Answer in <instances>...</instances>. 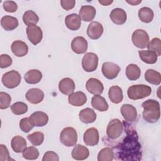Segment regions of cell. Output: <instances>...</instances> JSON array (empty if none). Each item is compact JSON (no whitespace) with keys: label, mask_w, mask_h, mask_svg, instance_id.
Instances as JSON below:
<instances>
[{"label":"cell","mask_w":161,"mask_h":161,"mask_svg":"<svg viewBox=\"0 0 161 161\" xmlns=\"http://www.w3.org/2000/svg\"><path fill=\"white\" fill-rule=\"evenodd\" d=\"M118 145L117 155L122 160H140L142 158L141 145L138 141V135L134 130L129 134Z\"/></svg>","instance_id":"obj_1"},{"label":"cell","mask_w":161,"mask_h":161,"mask_svg":"<svg viewBox=\"0 0 161 161\" xmlns=\"http://www.w3.org/2000/svg\"><path fill=\"white\" fill-rule=\"evenodd\" d=\"M143 108V118L148 123H156L160 116V109L159 103L154 99H148L144 101L142 104Z\"/></svg>","instance_id":"obj_2"},{"label":"cell","mask_w":161,"mask_h":161,"mask_svg":"<svg viewBox=\"0 0 161 161\" xmlns=\"http://www.w3.org/2000/svg\"><path fill=\"white\" fill-rule=\"evenodd\" d=\"M152 92V89L150 86L145 84H137L130 86L127 94L128 97L132 100H138L148 96Z\"/></svg>","instance_id":"obj_3"},{"label":"cell","mask_w":161,"mask_h":161,"mask_svg":"<svg viewBox=\"0 0 161 161\" xmlns=\"http://www.w3.org/2000/svg\"><path fill=\"white\" fill-rule=\"evenodd\" d=\"M60 141L66 147H73L77 142L76 130L72 127L64 128L60 134Z\"/></svg>","instance_id":"obj_4"},{"label":"cell","mask_w":161,"mask_h":161,"mask_svg":"<svg viewBox=\"0 0 161 161\" xmlns=\"http://www.w3.org/2000/svg\"><path fill=\"white\" fill-rule=\"evenodd\" d=\"M21 80L20 74L14 70L6 72L2 77L3 85L9 89H13L17 87L20 84Z\"/></svg>","instance_id":"obj_5"},{"label":"cell","mask_w":161,"mask_h":161,"mask_svg":"<svg viewBox=\"0 0 161 161\" xmlns=\"http://www.w3.org/2000/svg\"><path fill=\"white\" fill-rule=\"evenodd\" d=\"M123 131V125L119 119H113L108 123L106 128L107 136L112 139L118 138Z\"/></svg>","instance_id":"obj_6"},{"label":"cell","mask_w":161,"mask_h":161,"mask_svg":"<svg viewBox=\"0 0 161 161\" xmlns=\"http://www.w3.org/2000/svg\"><path fill=\"white\" fill-rule=\"evenodd\" d=\"M98 60V57L96 53L92 52L86 53L82 59V67L86 72H94L97 68Z\"/></svg>","instance_id":"obj_7"},{"label":"cell","mask_w":161,"mask_h":161,"mask_svg":"<svg viewBox=\"0 0 161 161\" xmlns=\"http://www.w3.org/2000/svg\"><path fill=\"white\" fill-rule=\"evenodd\" d=\"M131 40L135 46L139 48H145L149 43V36L147 32L142 29H137L132 34Z\"/></svg>","instance_id":"obj_8"},{"label":"cell","mask_w":161,"mask_h":161,"mask_svg":"<svg viewBox=\"0 0 161 161\" xmlns=\"http://www.w3.org/2000/svg\"><path fill=\"white\" fill-rule=\"evenodd\" d=\"M26 34L28 40L35 45L38 44L43 38L42 30L36 25L28 26L26 28Z\"/></svg>","instance_id":"obj_9"},{"label":"cell","mask_w":161,"mask_h":161,"mask_svg":"<svg viewBox=\"0 0 161 161\" xmlns=\"http://www.w3.org/2000/svg\"><path fill=\"white\" fill-rule=\"evenodd\" d=\"M120 67L118 65L110 62L103 63L102 65V73L108 79H113L117 77L120 72Z\"/></svg>","instance_id":"obj_10"},{"label":"cell","mask_w":161,"mask_h":161,"mask_svg":"<svg viewBox=\"0 0 161 161\" xmlns=\"http://www.w3.org/2000/svg\"><path fill=\"white\" fill-rule=\"evenodd\" d=\"M104 31L103 25L97 21H92L87 28V34L92 40L99 38Z\"/></svg>","instance_id":"obj_11"},{"label":"cell","mask_w":161,"mask_h":161,"mask_svg":"<svg viewBox=\"0 0 161 161\" xmlns=\"http://www.w3.org/2000/svg\"><path fill=\"white\" fill-rule=\"evenodd\" d=\"M87 42L82 36L75 37L71 42V48L77 54L85 53L87 50Z\"/></svg>","instance_id":"obj_12"},{"label":"cell","mask_w":161,"mask_h":161,"mask_svg":"<svg viewBox=\"0 0 161 161\" xmlns=\"http://www.w3.org/2000/svg\"><path fill=\"white\" fill-rule=\"evenodd\" d=\"M86 87L89 93L94 95L101 94L104 90L103 83L96 78H90L88 79L86 84Z\"/></svg>","instance_id":"obj_13"},{"label":"cell","mask_w":161,"mask_h":161,"mask_svg":"<svg viewBox=\"0 0 161 161\" xmlns=\"http://www.w3.org/2000/svg\"><path fill=\"white\" fill-rule=\"evenodd\" d=\"M84 142L88 146L96 145L99 140V133L96 128H90L87 129L84 133Z\"/></svg>","instance_id":"obj_14"},{"label":"cell","mask_w":161,"mask_h":161,"mask_svg":"<svg viewBox=\"0 0 161 161\" xmlns=\"http://www.w3.org/2000/svg\"><path fill=\"white\" fill-rule=\"evenodd\" d=\"M26 99L31 104H38L44 98V92L38 88H31L26 93Z\"/></svg>","instance_id":"obj_15"},{"label":"cell","mask_w":161,"mask_h":161,"mask_svg":"<svg viewBox=\"0 0 161 161\" xmlns=\"http://www.w3.org/2000/svg\"><path fill=\"white\" fill-rule=\"evenodd\" d=\"M30 120L34 126L41 127L46 125L48 121V115L42 111H36L29 117Z\"/></svg>","instance_id":"obj_16"},{"label":"cell","mask_w":161,"mask_h":161,"mask_svg":"<svg viewBox=\"0 0 161 161\" xmlns=\"http://www.w3.org/2000/svg\"><path fill=\"white\" fill-rule=\"evenodd\" d=\"M121 113L126 121H134L137 117V111L136 108L131 104H123L120 108Z\"/></svg>","instance_id":"obj_17"},{"label":"cell","mask_w":161,"mask_h":161,"mask_svg":"<svg viewBox=\"0 0 161 161\" xmlns=\"http://www.w3.org/2000/svg\"><path fill=\"white\" fill-rule=\"evenodd\" d=\"M109 17L111 20L118 25L124 24L127 19V15L125 11L119 8L113 9L110 13Z\"/></svg>","instance_id":"obj_18"},{"label":"cell","mask_w":161,"mask_h":161,"mask_svg":"<svg viewBox=\"0 0 161 161\" xmlns=\"http://www.w3.org/2000/svg\"><path fill=\"white\" fill-rule=\"evenodd\" d=\"M11 50L14 55L18 57H21L27 54L28 52V47L25 42L21 40H16L12 43Z\"/></svg>","instance_id":"obj_19"},{"label":"cell","mask_w":161,"mask_h":161,"mask_svg":"<svg viewBox=\"0 0 161 161\" xmlns=\"http://www.w3.org/2000/svg\"><path fill=\"white\" fill-rule=\"evenodd\" d=\"M58 89L62 94L70 95L73 93L75 90V83L70 78H64L58 83Z\"/></svg>","instance_id":"obj_20"},{"label":"cell","mask_w":161,"mask_h":161,"mask_svg":"<svg viewBox=\"0 0 161 161\" xmlns=\"http://www.w3.org/2000/svg\"><path fill=\"white\" fill-rule=\"evenodd\" d=\"M96 14V11L94 7L91 5H86L82 6L79 13V16L80 19L84 21H92Z\"/></svg>","instance_id":"obj_21"},{"label":"cell","mask_w":161,"mask_h":161,"mask_svg":"<svg viewBox=\"0 0 161 161\" xmlns=\"http://www.w3.org/2000/svg\"><path fill=\"white\" fill-rule=\"evenodd\" d=\"M69 103L72 106L80 107L83 106L87 101L86 95L81 91L73 92L69 96Z\"/></svg>","instance_id":"obj_22"},{"label":"cell","mask_w":161,"mask_h":161,"mask_svg":"<svg viewBox=\"0 0 161 161\" xmlns=\"http://www.w3.org/2000/svg\"><path fill=\"white\" fill-rule=\"evenodd\" d=\"M65 23L66 26L69 30L75 31L79 30L80 27L81 19L78 14L75 13H72L67 15L65 17Z\"/></svg>","instance_id":"obj_23"},{"label":"cell","mask_w":161,"mask_h":161,"mask_svg":"<svg viewBox=\"0 0 161 161\" xmlns=\"http://www.w3.org/2000/svg\"><path fill=\"white\" fill-rule=\"evenodd\" d=\"M72 157L77 160H83L86 159L89 155V149L84 145H75L72 151Z\"/></svg>","instance_id":"obj_24"},{"label":"cell","mask_w":161,"mask_h":161,"mask_svg":"<svg viewBox=\"0 0 161 161\" xmlns=\"http://www.w3.org/2000/svg\"><path fill=\"white\" fill-rule=\"evenodd\" d=\"M108 96L109 99L112 103L118 104L123 101V91L118 86H113L109 89Z\"/></svg>","instance_id":"obj_25"},{"label":"cell","mask_w":161,"mask_h":161,"mask_svg":"<svg viewBox=\"0 0 161 161\" xmlns=\"http://www.w3.org/2000/svg\"><path fill=\"white\" fill-rule=\"evenodd\" d=\"M79 118L82 123H91L96 121V114L92 109L87 108L80 111Z\"/></svg>","instance_id":"obj_26"},{"label":"cell","mask_w":161,"mask_h":161,"mask_svg":"<svg viewBox=\"0 0 161 161\" xmlns=\"http://www.w3.org/2000/svg\"><path fill=\"white\" fill-rule=\"evenodd\" d=\"M18 19L11 16H4L1 19V25L6 31L14 30L18 27Z\"/></svg>","instance_id":"obj_27"},{"label":"cell","mask_w":161,"mask_h":161,"mask_svg":"<svg viewBox=\"0 0 161 161\" xmlns=\"http://www.w3.org/2000/svg\"><path fill=\"white\" fill-rule=\"evenodd\" d=\"M91 105L94 109L101 112L106 111L109 108L106 99L100 95H95L92 97Z\"/></svg>","instance_id":"obj_28"},{"label":"cell","mask_w":161,"mask_h":161,"mask_svg":"<svg viewBox=\"0 0 161 161\" xmlns=\"http://www.w3.org/2000/svg\"><path fill=\"white\" fill-rule=\"evenodd\" d=\"M24 79L26 83L35 84L38 83L42 79V72L37 69L28 70L24 75Z\"/></svg>","instance_id":"obj_29"},{"label":"cell","mask_w":161,"mask_h":161,"mask_svg":"<svg viewBox=\"0 0 161 161\" xmlns=\"http://www.w3.org/2000/svg\"><path fill=\"white\" fill-rule=\"evenodd\" d=\"M26 141L21 136H14L11 142V146L12 149L16 153L23 152V151L26 148Z\"/></svg>","instance_id":"obj_30"},{"label":"cell","mask_w":161,"mask_h":161,"mask_svg":"<svg viewBox=\"0 0 161 161\" xmlns=\"http://www.w3.org/2000/svg\"><path fill=\"white\" fill-rule=\"evenodd\" d=\"M125 74L129 80H136L140 78L141 70L137 65L130 64L126 67Z\"/></svg>","instance_id":"obj_31"},{"label":"cell","mask_w":161,"mask_h":161,"mask_svg":"<svg viewBox=\"0 0 161 161\" xmlns=\"http://www.w3.org/2000/svg\"><path fill=\"white\" fill-rule=\"evenodd\" d=\"M138 54L140 59L148 64H153L157 60V54L151 50H139Z\"/></svg>","instance_id":"obj_32"},{"label":"cell","mask_w":161,"mask_h":161,"mask_svg":"<svg viewBox=\"0 0 161 161\" xmlns=\"http://www.w3.org/2000/svg\"><path fill=\"white\" fill-rule=\"evenodd\" d=\"M145 79L148 83L153 85H159L161 82L160 73L153 69H148L145 72Z\"/></svg>","instance_id":"obj_33"},{"label":"cell","mask_w":161,"mask_h":161,"mask_svg":"<svg viewBox=\"0 0 161 161\" xmlns=\"http://www.w3.org/2000/svg\"><path fill=\"white\" fill-rule=\"evenodd\" d=\"M153 11L150 8L143 7L138 11L139 19L143 23H148L151 22L153 19Z\"/></svg>","instance_id":"obj_34"},{"label":"cell","mask_w":161,"mask_h":161,"mask_svg":"<svg viewBox=\"0 0 161 161\" xmlns=\"http://www.w3.org/2000/svg\"><path fill=\"white\" fill-rule=\"evenodd\" d=\"M23 21L28 26L30 25H36L39 21V17L33 11L28 10L23 15Z\"/></svg>","instance_id":"obj_35"},{"label":"cell","mask_w":161,"mask_h":161,"mask_svg":"<svg viewBox=\"0 0 161 161\" xmlns=\"http://www.w3.org/2000/svg\"><path fill=\"white\" fill-rule=\"evenodd\" d=\"M114 158V151L110 147L102 148L98 153V161H111Z\"/></svg>","instance_id":"obj_36"},{"label":"cell","mask_w":161,"mask_h":161,"mask_svg":"<svg viewBox=\"0 0 161 161\" xmlns=\"http://www.w3.org/2000/svg\"><path fill=\"white\" fill-rule=\"evenodd\" d=\"M22 155L26 160H36L39 156V152L35 147L30 146L23 151Z\"/></svg>","instance_id":"obj_37"},{"label":"cell","mask_w":161,"mask_h":161,"mask_svg":"<svg viewBox=\"0 0 161 161\" xmlns=\"http://www.w3.org/2000/svg\"><path fill=\"white\" fill-rule=\"evenodd\" d=\"M27 138L34 146H39L43 142L44 135L41 131H35L28 135Z\"/></svg>","instance_id":"obj_38"},{"label":"cell","mask_w":161,"mask_h":161,"mask_svg":"<svg viewBox=\"0 0 161 161\" xmlns=\"http://www.w3.org/2000/svg\"><path fill=\"white\" fill-rule=\"evenodd\" d=\"M148 50L155 52L157 56L161 55V41L159 38H153L147 45Z\"/></svg>","instance_id":"obj_39"},{"label":"cell","mask_w":161,"mask_h":161,"mask_svg":"<svg viewBox=\"0 0 161 161\" xmlns=\"http://www.w3.org/2000/svg\"><path fill=\"white\" fill-rule=\"evenodd\" d=\"M11 109L14 114L21 115L27 112L28 106L23 102H16L11 106Z\"/></svg>","instance_id":"obj_40"},{"label":"cell","mask_w":161,"mask_h":161,"mask_svg":"<svg viewBox=\"0 0 161 161\" xmlns=\"http://www.w3.org/2000/svg\"><path fill=\"white\" fill-rule=\"evenodd\" d=\"M11 97L10 95L4 92H0V109H5L10 106Z\"/></svg>","instance_id":"obj_41"},{"label":"cell","mask_w":161,"mask_h":161,"mask_svg":"<svg viewBox=\"0 0 161 161\" xmlns=\"http://www.w3.org/2000/svg\"><path fill=\"white\" fill-rule=\"evenodd\" d=\"M33 127L29 118H24L19 121V128L25 133H28Z\"/></svg>","instance_id":"obj_42"},{"label":"cell","mask_w":161,"mask_h":161,"mask_svg":"<svg viewBox=\"0 0 161 161\" xmlns=\"http://www.w3.org/2000/svg\"><path fill=\"white\" fill-rule=\"evenodd\" d=\"M3 6L4 9L9 13L16 12L18 9L17 4L13 1H5L3 2Z\"/></svg>","instance_id":"obj_43"},{"label":"cell","mask_w":161,"mask_h":161,"mask_svg":"<svg viewBox=\"0 0 161 161\" xmlns=\"http://www.w3.org/2000/svg\"><path fill=\"white\" fill-rule=\"evenodd\" d=\"M13 62L12 58L7 54H2L0 57V67L2 69L9 67Z\"/></svg>","instance_id":"obj_44"},{"label":"cell","mask_w":161,"mask_h":161,"mask_svg":"<svg viewBox=\"0 0 161 161\" xmlns=\"http://www.w3.org/2000/svg\"><path fill=\"white\" fill-rule=\"evenodd\" d=\"M11 160L9 151L7 147L3 145H0V160L4 161V160Z\"/></svg>","instance_id":"obj_45"},{"label":"cell","mask_w":161,"mask_h":161,"mask_svg":"<svg viewBox=\"0 0 161 161\" xmlns=\"http://www.w3.org/2000/svg\"><path fill=\"white\" fill-rule=\"evenodd\" d=\"M43 161H58L59 160V157L58 155H57V153H56L55 152H53V151H48L47 152H45V153L44 154L43 158H42Z\"/></svg>","instance_id":"obj_46"},{"label":"cell","mask_w":161,"mask_h":161,"mask_svg":"<svg viewBox=\"0 0 161 161\" xmlns=\"http://www.w3.org/2000/svg\"><path fill=\"white\" fill-rule=\"evenodd\" d=\"M61 6L65 10L69 11L72 9L75 4V1L74 0H61Z\"/></svg>","instance_id":"obj_47"},{"label":"cell","mask_w":161,"mask_h":161,"mask_svg":"<svg viewBox=\"0 0 161 161\" xmlns=\"http://www.w3.org/2000/svg\"><path fill=\"white\" fill-rule=\"evenodd\" d=\"M128 3H129L130 4L132 5V6H136L138 4H140V3H142V0H139V1H135V0H131V1H126Z\"/></svg>","instance_id":"obj_48"},{"label":"cell","mask_w":161,"mask_h":161,"mask_svg":"<svg viewBox=\"0 0 161 161\" xmlns=\"http://www.w3.org/2000/svg\"><path fill=\"white\" fill-rule=\"evenodd\" d=\"M113 1H105V0H103V1L99 0V3L103 6H108V5L111 4V3H113Z\"/></svg>","instance_id":"obj_49"}]
</instances>
